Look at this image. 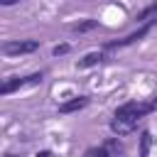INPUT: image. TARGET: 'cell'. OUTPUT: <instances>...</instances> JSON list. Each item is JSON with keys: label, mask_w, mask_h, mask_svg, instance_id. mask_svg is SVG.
<instances>
[{"label": "cell", "mask_w": 157, "mask_h": 157, "mask_svg": "<svg viewBox=\"0 0 157 157\" xmlns=\"http://www.w3.org/2000/svg\"><path fill=\"white\" fill-rule=\"evenodd\" d=\"M155 108V103H142V101H130V103H123L118 110H115V115H125V118H135V120H140L145 113H150Z\"/></svg>", "instance_id": "cell-1"}, {"label": "cell", "mask_w": 157, "mask_h": 157, "mask_svg": "<svg viewBox=\"0 0 157 157\" xmlns=\"http://www.w3.org/2000/svg\"><path fill=\"white\" fill-rule=\"evenodd\" d=\"M37 81H42V74H32V76H27V78L12 76V78H7V81H0V96H2V93H12V91H17V88H22V86H27V83H37Z\"/></svg>", "instance_id": "cell-2"}, {"label": "cell", "mask_w": 157, "mask_h": 157, "mask_svg": "<svg viewBox=\"0 0 157 157\" xmlns=\"http://www.w3.org/2000/svg\"><path fill=\"white\" fill-rule=\"evenodd\" d=\"M135 125H137V120H135V118H125V115H115V118L110 120V130L118 132V135H128V132H132Z\"/></svg>", "instance_id": "cell-3"}, {"label": "cell", "mask_w": 157, "mask_h": 157, "mask_svg": "<svg viewBox=\"0 0 157 157\" xmlns=\"http://www.w3.org/2000/svg\"><path fill=\"white\" fill-rule=\"evenodd\" d=\"M37 47H39L37 42H10V44L2 47V52H5V54H29V52H34Z\"/></svg>", "instance_id": "cell-4"}, {"label": "cell", "mask_w": 157, "mask_h": 157, "mask_svg": "<svg viewBox=\"0 0 157 157\" xmlns=\"http://www.w3.org/2000/svg\"><path fill=\"white\" fill-rule=\"evenodd\" d=\"M86 103H88V98H86V96H76V98H71V101L61 103V105H59V113H74V110L83 108Z\"/></svg>", "instance_id": "cell-5"}, {"label": "cell", "mask_w": 157, "mask_h": 157, "mask_svg": "<svg viewBox=\"0 0 157 157\" xmlns=\"http://www.w3.org/2000/svg\"><path fill=\"white\" fill-rule=\"evenodd\" d=\"M101 59H103V54H101V52H91V54H86L83 59H78V64H76V66H78V69H86V66L98 64Z\"/></svg>", "instance_id": "cell-6"}, {"label": "cell", "mask_w": 157, "mask_h": 157, "mask_svg": "<svg viewBox=\"0 0 157 157\" xmlns=\"http://www.w3.org/2000/svg\"><path fill=\"white\" fill-rule=\"evenodd\" d=\"M145 34H147V27L137 29L135 34H128V37H125V39H120V42H113L110 47H123V44H132V42H137V39H140V37H145Z\"/></svg>", "instance_id": "cell-7"}, {"label": "cell", "mask_w": 157, "mask_h": 157, "mask_svg": "<svg viewBox=\"0 0 157 157\" xmlns=\"http://www.w3.org/2000/svg\"><path fill=\"white\" fill-rule=\"evenodd\" d=\"M93 27H96V20H86V22L76 25V27H74V32H88V29H93Z\"/></svg>", "instance_id": "cell-8"}, {"label": "cell", "mask_w": 157, "mask_h": 157, "mask_svg": "<svg viewBox=\"0 0 157 157\" xmlns=\"http://www.w3.org/2000/svg\"><path fill=\"white\" fill-rule=\"evenodd\" d=\"M147 147H150V132L142 135V155H147Z\"/></svg>", "instance_id": "cell-9"}, {"label": "cell", "mask_w": 157, "mask_h": 157, "mask_svg": "<svg viewBox=\"0 0 157 157\" xmlns=\"http://www.w3.org/2000/svg\"><path fill=\"white\" fill-rule=\"evenodd\" d=\"M69 52V44H59V47H54V54L59 56V54H66Z\"/></svg>", "instance_id": "cell-10"}, {"label": "cell", "mask_w": 157, "mask_h": 157, "mask_svg": "<svg viewBox=\"0 0 157 157\" xmlns=\"http://www.w3.org/2000/svg\"><path fill=\"white\" fill-rule=\"evenodd\" d=\"M17 0H0V5H15Z\"/></svg>", "instance_id": "cell-11"}, {"label": "cell", "mask_w": 157, "mask_h": 157, "mask_svg": "<svg viewBox=\"0 0 157 157\" xmlns=\"http://www.w3.org/2000/svg\"><path fill=\"white\" fill-rule=\"evenodd\" d=\"M155 105H157V98H155Z\"/></svg>", "instance_id": "cell-12"}, {"label": "cell", "mask_w": 157, "mask_h": 157, "mask_svg": "<svg viewBox=\"0 0 157 157\" xmlns=\"http://www.w3.org/2000/svg\"><path fill=\"white\" fill-rule=\"evenodd\" d=\"M155 22H157V17H155Z\"/></svg>", "instance_id": "cell-13"}]
</instances>
